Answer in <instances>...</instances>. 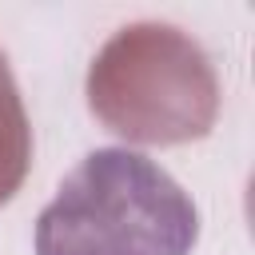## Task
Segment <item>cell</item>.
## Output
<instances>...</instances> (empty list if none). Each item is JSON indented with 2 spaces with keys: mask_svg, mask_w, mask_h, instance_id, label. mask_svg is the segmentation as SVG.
I'll return each instance as SVG.
<instances>
[{
  "mask_svg": "<svg viewBox=\"0 0 255 255\" xmlns=\"http://www.w3.org/2000/svg\"><path fill=\"white\" fill-rule=\"evenodd\" d=\"M28 163H32V128H28L12 68L0 52V207L20 191Z\"/></svg>",
  "mask_w": 255,
  "mask_h": 255,
  "instance_id": "3957f363",
  "label": "cell"
},
{
  "mask_svg": "<svg viewBox=\"0 0 255 255\" xmlns=\"http://www.w3.org/2000/svg\"><path fill=\"white\" fill-rule=\"evenodd\" d=\"M199 211L147 155L96 147L36 219V255H191Z\"/></svg>",
  "mask_w": 255,
  "mask_h": 255,
  "instance_id": "6da1fadb",
  "label": "cell"
},
{
  "mask_svg": "<svg viewBox=\"0 0 255 255\" xmlns=\"http://www.w3.org/2000/svg\"><path fill=\"white\" fill-rule=\"evenodd\" d=\"M92 112L135 143H187L211 131L219 80L207 52L171 24L120 28L88 72Z\"/></svg>",
  "mask_w": 255,
  "mask_h": 255,
  "instance_id": "7a4b0ae2",
  "label": "cell"
}]
</instances>
